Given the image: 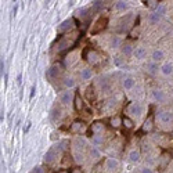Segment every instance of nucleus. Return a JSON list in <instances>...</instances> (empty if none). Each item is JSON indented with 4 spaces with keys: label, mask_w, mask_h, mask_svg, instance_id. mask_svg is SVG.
I'll list each match as a JSON object with an SVG mask.
<instances>
[{
    "label": "nucleus",
    "mask_w": 173,
    "mask_h": 173,
    "mask_svg": "<svg viewBox=\"0 0 173 173\" xmlns=\"http://www.w3.org/2000/svg\"><path fill=\"white\" fill-rule=\"evenodd\" d=\"M83 58H85L89 64L96 65V64H98V61H100V54L93 49H86L85 51H83Z\"/></svg>",
    "instance_id": "1"
},
{
    "label": "nucleus",
    "mask_w": 173,
    "mask_h": 173,
    "mask_svg": "<svg viewBox=\"0 0 173 173\" xmlns=\"http://www.w3.org/2000/svg\"><path fill=\"white\" fill-rule=\"evenodd\" d=\"M157 118H158V121L162 122V123H166V125L173 123V112L159 111V112H157Z\"/></svg>",
    "instance_id": "2"
},
{
    "label": "nucleus",
    "mask_w": 173,
    "mask_h": 173,
    "mask_svg": "<svg viewBox=\"0 0 173 173\" xmlns=\"http://www.w3.org/2000/svg\"><path fill=\"white\" fill-rule=\"evenodd\" d=\"M60 151H61L60 145H57V147H51L46 153V155H44V162L46 163H53L55 161V158H57V153H60Z\"/></svg>",
    "instance_id": "3"
},
{
    "label": "nucleus",
    "mask_w": 173,
    "mask_h": 173,
    "mask_svg": "<svg viewBox=\"0 0 173 173\" xmlns=\"http://www.w3.org/2000/svg\"><path fill=\"white\" fill-rule=\"evenodd\" d=\"M60 72H61V65H60V64H54V65H51V67L47 69L46 78L50 80V82H51L53 79H55V78L58 76Z\"/></svg>",
    "instance_id": "4"
},
{
    "label": "nucleus",
    "mask_w": 173,
    "mask_h": 173,
    "mask_svg": "<svg viewBox=\"0 0 173 173\" xmlns=\"http://www.w3.org/2000/svg\"><path fill=\"white\" fill-rule=\"evenodd\" d=\"M73 25H75V20H73V18L64 21L61 25H58V33H64V32L71 31V29L73 28Z\"/></svg>",
    "instance_id": "5"
},
{
    "label": "nucleus",
    "mask_w": 173,
    "mask_h": 173,
    "mask_svg": "<svg viewBox=\"0 0 173 173\" xmlns=\"http://www.w3.org/2000/svg\"><path fill=\"white\" fill-rule=\"evenodd\" d=\"M127 112L129 114H132L133 116H140L143 114V107L140 103H132L129 105V108H127Z\"/></svg>",
    "instance_id": "6"
},
{
    "label": "nucleus",
    "mask_w": 173,
    "mask_h": 173,
    "mask_svg": "<svg viewBox=\"0 0 173 173\" xmlns=\"http://www.w3.org/2000/svg\"><path fill=\"white\" fill-rule=\"evenodd\" d=\"M85 130H86V125L80 121H75L71 125V132H73V133L80 135V133H85Z\"/></svg>",
    "instance_id": "7"
},
{
    "label": "nucleus",
    "mask_w": 173,
    "mask_h": 173,
    "mask_svg": "<svg viewBox=\"0 0 173 173\" xmlns=\"http://www.w3.org/2000/svg\"><path fill=\"white\" fill-rule=\"evenodd\" d=\"M107 24H108V20H107V18H100L96 24H94L96 26H93V28H91V33H98V32H101L107 26Z\"/></svg>",
    "instance_id": "8"
},
{
    "label": "nucleus",
    "mask_w": 173,
    "mask_h": 173,
    "mask_svg": "<svg viewBox=\"0 0 173 173\" xmlns=\"http://www.w3.org/2000/svg\"><path fill=\"white\" fill-rule=\"evenodd\" d=\"M153 129H154V119H153V116H150V118H148L147 121L143 123L141 132L143 133H148V132H151Z\"/></svg>",
    "instance_id": "9"
},
{
    "label": "nucleus",
    "mask_w": 173,
    "mask_h": 173,
    "mask_svg": "<svg viewBox=\"0 0 173 173\" xmlns=\"http://www.w3.org/2000/svg\"><path fill=\"white\" fill-rule=\"evenodd\" d=\"M72 44H73V40H69V39H67V38H62V39H60V42H58V50L61 51V50L69 49Z\"/></svg>",
    "instance_id": "10"
},
{
    "label": "nucleus",
    "mask_w": 173,
    "mask_h": 173,
    "mask_svg": "<svg viewBox=\"0 0 173 173\" xmlns=\"http://www.w3.org/2000/svg\"><path fill=\"white\" fill-rule=\"evenodd\" d=\"M103 132H104V125L101 123V122H94V123L91 125V133H93V135L101 136Z\"/></svg>",
    "instance_id": "11"
},
{
    "label": "nucleus",
    "mask_w": 173,
    "mask_h": 173,
    "mask_svg": "<svg viewBox=\"0 0 173 173\" xmlns=\"http://www.w3.org/2000/svg\"><path fill=\"white\" fill-rule=\"evenodd\" d=\"M73 105H75L76 111H82L83 109V100L79 93H75V96H73Z\"/></svg>",
    "instance_id": "12"
},
{
    "label": "nucleus",
    "mask_w": 173,
    "mask_h": 173,
    "mask_svg": "<svg viewBox=\"0 0 173 173\" xmlns=\"http://www.w3.org/2000/svg\"><path fill=\"white\" fill-rule=\"evenodd\" d=\"M105 166L107 169H109V171H115V169H118L119 166V162L114 158H108V159L105 161Z\"/></svg>",
    "instance_id": "13"
},
{
    "label": "nucleus",
    "mask_w": 173,
    "mask_h": 173,
    "mask_svg": "<svg viewBox=\"0 0 173 173\" xmlns=\"http://www.w3.org/2000/svg\"><path fill=\"white\" fill-rule=\"evenodd\" d=\"M133 54H135V57L137 60H143V58H145V55H147V50H145L144 47H136Z\"/></svg>",
    "instance_id": "14"
},
{
    "label": "nucleus",
    "mask_w": 173,
    "mask_h": 173,
    "mask_svg": "<svg viewBox=\"0 0 173 173\" xmlns=\"http://www.w3.org/2000/svg\"><path fill=\"white\" fill-rule=\"evenodd\" d=\"M60 100H61L62 104H69L71 100H72V91H64L60 96Z\"/></svg>",
    "instance_id": "15"
},
{
    "label": "nucleus",
    "mask_w": 173,
    "mask_h": 173,
    "mask_svg": "<svg viewBox=\"0 0 173 173\" xmlns=\"http://www.w3.org/2000/svg\"><path fill=\"white\" fill-rule=\"evenodd\" d=\"M161 71H162L163 75H172L173 73V65L169 64V62H165V64H162V67H161Z\"/></svg>",
    "instance_id": "16"
},
{
    "label": "nucleus",
    "mask_w": 173,
    "mask_h": 173,
    "mask_svg": "<svg viewBox=\"0 0 173 173\" xmlns=\"http://www.w3.org/2000/svg\"><path fill=\"white\" fill-rule=\"evenodd\" d=\"M151 58H153L154 62L161 61V60H163V51L162 50H154L153 54H151Z\"/></svg>",
    "instance_id": "17"
},
{
    "label": "nucleus",
    "mask_w": 173,
    "mask_h": 173,
    "mask_svg": "<svg viewBox=\"0 0 173 173\" xmlns=\"http://www.w3.org/2000/svg\"><path fill=\"white\" fill-rule=\"evenodd\" d=\"M103 8H104L103 2H93L91 3V11H93V13H100V11H103Z\"/></svg>",
    "instance_id": "18"
},
{
    "label": "nucleus",
    "mask_w": 173,
    "mask_h": 173,
    "mask_svg": "<svg viewBox=\"0 0 173 173\" xmlns=\"http://www.w3.org/2000/svg\"><path fill=\"white\" fill-rule=\"evenodd\" d=\"M122 53H123L125 55H130L132 53H135V49H133V46L130 43H125L123 46H122Z\"/></svg>",
    "instance_id": "19"
},
{
    "label": "nucleus",
    "mask_w": 173,
    "mask_h": 173,
    "mask_svg": "<svg viewBox=\"0 0 173 173\" xmlns=\"http://www.w3.org/2000/svg\"><path fill=\"white\" fill-rule=\"evenodd\" d=\"M158 69H161V68L158 67V64H157V62H154V61L150 62V64L147 65V71L151 73V75H155V73L158 72Z\"/></svg>",
    "instance_id": "20"
},
{
    "label": "nucleus",
    "mask_w": 173,
    "mask_h": 173,
    "mask_svg": "<svg viewBox=\"0 0 173 173\" xmlns=\"http://www.w3.org/2000/svg\"><path fill=\"white\" fill-rule=\"evenodd\" d=\"M153 96H154V98L158 101V103H162V101L165 100V93H163L162 90H154Z\"/></svg>",
    "instance_id": "21"
},
{
    "label": "nucleus",
    "mask_w": 173,
    "mask_h": 173,
    "mask_svg": "<svg viewBox=\"0 0 173 173\" xmlns=\"http://www.w3.org/2000/svg\"><path fill=\"white\" fill-rule=\"evenodd\" d=\"M122 122H123V118H119V116H114V118H111V121H109V125H111L112 127H119L122 125Z\"/></svg>",
    "instance_id": "22"
},
{
    "label": "nucleus",
    "mask_w": 173,
    "mask_h": 173,
    "mask_svg": "<svg viewBox=\"0 0 173 173\" xmlns=\"http://www.w3.org/2000/svg\"><path fill=\"white\" fill-rule=\"evenodd\" d=\"M122 125L125 126V129L130 130L135 127V123H133V121L130 118H127V116H123V122H122Z\"/></svg>",
    "instance_id": "23"
},
{
    "label": "nucleus",
    "mask_w": 173,
    "mask_h": 173,
    "mask_svg": "<svg viewBox=\"0 0 173 173\" xmlns=\"http://www.w3.org/2000/svg\"><path fill=\"white\" fill-rule=\"evenodd\" d=\"M133 86H135V79H133V78H126V79H123V87L126 89V90H130Z\"/></svg>",
    "instance_id": "24"
},
{
    "label": "nucleus",
    "mask_w": 173,
    "mask_h": 173,
    "mask_svg": "<svg viewBox=\"0 0 173 173\" xmlns=\"http://www.w3.org/2000/svg\"><path fill=\"white\" fill-rule=\"evenodd\" d=\"M91 75H93V72H91V69H89V68H85V69H82V72H80V78H82L83 80L90 79Z\"/></svg>",
    "instance_id": "25"
},
{
    "label": "nucleus",
    "mask_w": 173,
    "mask_h": 173,
    "mask_svg": "<svg viewBox=\"0 0 173 173\" xmlns=\"http://www.w3.org/2000/svg\"><path fill=\"white\" fill-rule=\"evenodd\" d=\"M129 159L132 161V162H137V161L140 159V151L132 150V151L129 153Z\"/></svg>",
    "instance_id": "26"
},
{
    "label": "nucleus",
    "mask_w": 173,
    "mask_h": 173,
    "mask_svg": "<svg viewBox=\"0 0 173 173\" xmlns=\"http://www.w3.org/2000/svg\"><path fill=\"white\" fill-rule=\"evenodd\" d=\"M161 17H162V16H159L158 13H155V11H154V13L150 16V24H153V25H154V24H158V22H159V20H161Z\"/></svg>",
    "instance_id": "27"
},
{
    "label": "nucleus",
    "mask_w": 173,
    "mask_h": 173,
    "mask_svg": "<svg viewBox=\"0 0 173 173\" xmlns=\"http://www.w3.org/2000/svg\"><path fill=\"white\" fill-rule=\"evenodd\" d=\"M122 44V40H121V38H118V36H114L111 39V47L112 49H116V47H119Z\"/></svg>",
    "instance_id": "28"
},
{
    "label": "nucleus",
    "mask_w": 173,
    "mask_h": 173,
    "mask_svg": "<svg viewBox=\"0 0 173 173\" xmlns=\"http://www.w3.org/2000/svg\"><path fill=\"white\" fill-rule=\"evenodd\" d=\"M115 8L119 11H125L127 8V3L126 2H116L115 3Z\"/></svg>",
    "instance_id": "29"
},
{
    "label": "nucleus",
    "mask_w": 173,
    "mask_h": 173,
    "mask_svg": "<svg viewBox=\"0 0 173 173\" xmlns=\"http://www.w3.org/2000/svg\"><path fill=\"white\" fill-rule=\"evenodd\" d=\"M86 97H87V100H90V101L96 98V93H94L93 87H87V90H86Z\"/></svg>",
    "instance_id": "30"
},
{
    "label": "nucleus",
    "mask_w": 173,
    "mask_h": 173,
    "mask_svg": "<svg viewBox=\"0 0 173 173\" xmlns=\"http://www.w3.org/2000/svg\"><path fill=\"white\" fill-rule=\"evenodd\" d=\"M91 143L93 144H103V136H98V135H94V136H91Z\"/></svg>",
    "instance_id": "31"
},
{
    "label": "nucleus",
    "mask_w": 173,
    "mask_h": 173,
    "mask_svg": "<svg viewBox=\"0 0 173 173\" xmlns=\"http://www.w3.org/2000/svg\"><path fill=\"white\" fill-rule=\"evenodd\" d=\"M85 145H86L85 139H82V137H78V139L75 140V147L76 148H83Z\"/></svg>",
    "instance_id": "32"
},
{
    "label": "nucleus",
    "mask_w": 173,
    "mask_h": 173,
    "mask_svg": "<svg viewBox=\"0 0 173 173\" xmlns=\"http://www.w3.org/2000/svg\"><path fill=\"white\" fill-rule=\"evenodd\" d=\"M145 6L150 8H153V10H157L158 6H159V3L155 2V0H148V2H145Z\"/></svg>",
    "instance_id": "33"
},
{
    "label": "nucleus",
    "mask_w": 173,
    "mask_h": 173,
    "mask_svg": "<svg viewBox=\"0 0 173 173\" xmlns=\"http://www.w3.org/2000/svg\"><path fill=\"white\" fill-rule=\"evenodd\" d=\"M64 85L67 86V87H73V86H75V80H73V78H65Z\"/></svg>",
    "instance_id": "34"
},
{
    "label": "nucleus",
    "mask_w": 173,
    "mask_h": 173,
    "mask_svg": "<svg viewBox=\"0 0 173 173\" xmlns=\"http://www.w3.org/2000/svg\"><path fill=\"white\" fill-rule=\"evenodd\" d=\"M90 155H91V158H94V159H98V158L101 157L100 151H98L96 147H91V150H90Z\"/></svg>",
    "instance_id": "35"
},
{
    "label": "nucleus",
    "mask_w": 173,
    "mask_h": 173,
    "mask_svg": "<svg viewBox=\"0 0 173 173\" xmlns=\"http://www.w3.org/2000/svg\"><path fill=\"white\" fill-rule=\"evenodd\" d=\"M171 161V155L168 154H162V157H161V165L162 166H166V163Z\"/></svg>",
    "instance_id": "36"
},
{
    "label": "nucleus",
    "mask_w": 173,
    "mask_h": 173,
    "mask_svg": "<svg viewBox=\"0 0 173 173\" xmlns=\"http://www.w3.org/2000/svg\"><path fill=\"white\" fill-rule=\"evenodd\" d=\"M60 148H61L62 151H65V150H68V147H69V140H62L61 143H60Z\"/></svg>",
    "instance_id": "37"
},
{
    "label": "nucleus",
    "mask_w": 173,
    "mask_h": 173,
    "mask_svg": "<svg viewBox=\"0 0 173 173\" xmlns=\"http://www.w3.org/2000/svg\"><path fill=\"white\" fill-rule=\"evenodd\" d=\"M155 13H158L159 16H163V14L166 13V8H165V6H162V4H159L158 6V8L155 10Z\"/></svg>",
    "instance_id": "38"
},
{
    "label": "nucleus",
    "mask_w": 173,
    "mask_h": 173,
    "mask_svg": "<svg viewBox=\"0 0 173 173\" xmlns=\"http://www.w3.org/2000/svg\"><path fill=\"white\" fill-rule=\"evenodd\" d=\"M4 71H6V61H4V58L2 57V60H0V73H4ZM6 75V73H4Z\"/></svg>",
    "instance_id": "39"
},
{
    "label": "nucleus",
    "mask_w": 173,
    "mask_h": 173,
    "mask_svg": "<svg viewBox=\"0 0 173 173\" xmlns=\"http://www.w3.org/2000/svg\"><path fill=\"white\" fill-rule=\"evenodd\" d=\"M31 173H44V169L42 168V166H35Z\"/></svg>",
    "instance_id": "40"
},
{
    "label": "nucleus",
    "mask_w": 173,
    "mask_h": 173,
    "mask_svg": "<svg viewBox=\"0 0 173 173\" xmlns=\"http://www.w3.org/2000/svg\"><path fill=\"white\" fill-rule=\"evenodd\" d=\"M73 157H75L76 162H82V161H83V155L79 154V153H75V154H73Z\"/></svg>",
    "instance_id": "41"
},
{
    "label": "nucleus",
    "mask_w": 173,
    "mask_h": 173,
    "mask_svg": "<svg viewBox=\"0 0 173 173\" xmlns=\"http://www.w3.org/2000/svg\"><path fill=\"white\" fill-rule=\"evenodd\" d=\"M55 116H60V111H57V109H54V111L51 112V115H50V119H51V121H55Z\"/></svg>",
    "instance_id": "42"
},
{
    "label": "nucleus",
    "mask_w": 173,
    "mask_h": 173,
    "mask_svg": "<svg viewBox=\"0 0 173 173\" xmlns=\"http://www.w3.org/2000/svg\"><path fill=\"white\" fill-rule=\"evenodd\" d=\"M31 122H28V123L25 125V126H24V133H28L29 132V129H31Z\"/></svg>",
    "instance_id": "43"
},
{
    "label": "nucleus",
    "mask_w": 173,
    "mask_h": 173,
    "mask_svg": "<svg viewBox=\"0 0 173 173\" xmlns=\"http://www.w3.org/2000/svg\"><path fill=\"white\" fill-rule=\"evenodd\" d=\"M21 83H22V73H18V76H17V85L21 86Z\"/></svg>",
    "instance_id": "44"
},
{
    "label": "nucleus",
    "mask_w": 173,
    "mask_h": 173,
    "mask_svg": "<svg viewBox=\"0 0 173 173\" xmlns=\"http://www.w3.org/2000/svg\"><path fill=\"white\" fill-rule=\"evenodd\" d=\"M35 93H36V86H32V89H31V98H33L35 97Z\"/></svg>",
    "instance_id": "45"
},
{
    "label": "nucleus",
    "mask_w": 173,
    "mask_h": 173,
    "mask_svg": "<svg viewBox=\"0 0 173 173\" xmlns=\"http://www.w3.org/2000/svg\"><path fill=\"white\" fill-rule=\"evenodd\" d=\"M141 173H154V172H153V169H151V168H143Z\"/></svg>",
    "instance_id": "46"
},
{
    "label": "nucleus",
    "mask_w": 173,
    "mask_h": 173,
    "mask_svg": "<svg viewBox=\"0 0 173 173\" xmlns=\"http://www.w3.org/2000/svg\"><path fill=\"white\" fill-rule=\"evenodd\" d=\"M137 33H139V29H133V31L132 32H130V36H132V38H136L137 36Z\"/></svg>",
    "instance_id": "47"
},
{
    "label": "nucleus",
    "mask_w": 173,
    "mask_h": 173,
    "mask_svg": "<svg viewBox=\"0 0 173 173\" xmlns=\"http://www.w3.org/2000/svg\"><path fill=\"white\" fill-rule=\"evenodd\" d=\"M71 173H83V172L80 171L79 168H73V169H72V172H71Z\"/></svg>",
    "instance_id": "48"
},
{
    "label": "nucleus",
    "mask_w": 173,
    "mask_h": 173,
    "mask_svg": "<svg viewBox=\"0 0 173 173\" xmlns=\"http://www.w3.org/2000/svg\"><path fill=\"white\" fill-rule=\"evenodd\" d=\"M17 8H18V4L14 6V8H13V17H16V14H17Z\"/></svg>",
    "instance_id": "49"
},
{
    "label": "nucleus",
    "mask_w": 173,
    "mask_h": 173,
    "mask_svg": "<svg viewBox=\"0 0 173 173\" xmlns=\"http://www.w3.org/2000/svg\"><path fill=\"white\" fill-rule=\"evenodd\" d=\"M58 173H69V172H68V171H67V169H62V171H60Z\"/></svg>",
    "instance_id": "50"
}]
</instances>
